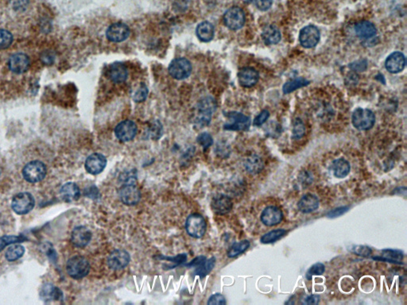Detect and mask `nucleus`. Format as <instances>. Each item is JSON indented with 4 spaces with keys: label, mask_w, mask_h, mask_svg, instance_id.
<instances>
[{
    "label": "nucleus",
    "mask_w": 407,
    "mask_h": 305,
    "mask_svg": "<svg viewBox=\"0 0 407 305\" xmlns=\"http://www.w3.org/2000/svg\"><path fill=\"white\" fill-rule=\"evenodd\" d=\"M47 169L43 161L33 160L26 164L23 169V176L31 184H36L46 177Z\"/></svg>",
    "instance_id": "f03ea898"
},
{
    "label": "nucleus",
    "mask_w": 407,
    "mask_h": 305,
    "mask_svg": "<svg viewBox=\"0 0 407 305\" xmlns=\"http://www.w3.org/2000/svg\"><path fill=\"white\" fill-rule=\"evenodd\" d=\"M211 207L217 215H226L232 209L233 203L231 198L224 194H219L212 199Z\"/></svg>",
    "instance_id": "6ab92c4d"
},
{
    "label": "nucleus",
    "mask_w": 407,
    "mask_h": 305,
    "mask_svg": "<svg viewBox=\"0 0 407 305\" xmlns=\"http://www.w3.org/2000/svg\"><path fill=\"white\" fill-rule=\"evenodd\" d=\"M299 180L302 184H305V185H309L312 181V176L307 172H303L299 175Z\"/></svg>",
    "instance_id": "5fc2aeb1"
},
{
    "label": "nucleus",
    "mask_w": 407,
    "mask_h": 305,
    "mask_svg": "<svg viewBox=\"0 0 407 305\" xmlns=\"http://www.w3.org/2000/svg\"><path fill=\"white\" fill-rule=\"evenodd\" d=\"M405 65V56L400 52L392 53L386 58L385 66L388 72L391 73H398L403 70Z\"/></svg>",
    "instance_id": "aec40b11"
},
{
    "label": "nucleus",
    "mask_w": 407,
    "mask_h": 305,
    "mask_svg": "<svg viewBox=\"0 0 407 305\" xmlns=\"http://www.w3.org/2000/svg\"><path fill=\"white\" fill-rule=\"evenodd\" d=\"M206 259L207 258L205 256H198L197 258H194L193 261H191L190 263L186 264V266L187 267H197L198 265H201L203 262H205Z\"/></svg>",
    "instance_id": "603ef678"
},
{
    "label": "nucleus",
    "mask_w": 407,
    "mask_h": 305,
    "mask_svg": "<svg viewBox=\"0 0 407 305\" xmlns=\"http://www.w3.org/2000/svg\"><path fill=\"white\" fill-rule=\"evenodd\" d=\"M3 173H4V171H3L2 167L0 165V179L2 178Z\"/></svg>",
    "instance_id": "4d7b16f0"
},
{
    "label": "nucleus",
    "mask_w": 407,
    "mask_h": 305,
    "mask_svg": "<svg viewBox=\"0 0 407 305\" xmlns=\"http://www.w3.org/2000/svg\"><path fill=\"white\" fill-rule=\"evenodd\" d=\"M227 122L224 125L227 131H247L251 125L250 118L237 112H228L225 115Z\"/></svg>",
    "instance_id": "6e6552de"
},
{
    "label": "nucleus",
    "mask_w": 407,
    "mask_h": 305,
    "mask_svg": "<svg viewBox=\"0 0 407 305\" xmlns=\"http://www.w3.org/2000/svg\"><path fill=\"white\" fill-rule=\"evenodd\" d=\"M245 12L239 7H232L225 12L224 22L226 27L231 31H238L245 23Z\"/></svg>",
    "instance_id": "9d476101"
},
{
    "label": "nucleus",
    "mask_w": 407,
    "mask_h": 305,
    "mask_svg": "<svg viewBox=\"0 0 407 305\" xmlns=\"http://www.w3.org/2000/svg\"><path fill=\"white\" fill-rule=\"evenodd\" d=\"M352 124L356 129L367 131L373 127L375 123V116L369 109L357 108L352 114Z\"/></svg>",
    "instance_id": "20e7f679"
},
{
    "label": "nucleus",
    "mask_w": 407,
    "mask_h": 305,
    "mask_svg": "<svg viewBox=\"0 0 407 305\" xmlns=\"http://www.w3.org/2000/svg\"><path fill=\"white\" fill-rule=\"evenodd\" d=\"M128 76L127 68L121 62L113 63L108 70V76L115 83H122L127 80Z\"/></svg>",
    "instance_id": "b1692460"
},
{
    "label": "nucleus",
    "mask_w": 407,
    "mask_h": 305,
    "mask_svg": "<svg viewBox=\"0 0 407 305\" xmlns=\"http://www.w3.org/2000/svg\"><path fill=\"white\" fill-rule=\"evenodd\" d=\"M129 35L130 29L126 24L121 23H114L108 27L106 31V37L108 40L116 43L125 41Z\"/></svg>",
    "instance_id": "f3484780"
},
{
    "label": "nucleus",
    "mask_w": 407,
    "mask_h": 305,
    "mask_svg": "<svg viewBox=\"0 0 407 305\" xmlns=\"http://www.w3.org/2000/svg\"><path fill=\"white\" fill-rule=\"evenodd\" d=\"M215 265H216V258L211 257L209 259H206L205 262H203L202 264L196 267L194 273L197 276H199L201 278H203L212 272Z\"/></svg>",
    "instance_id": "2f4dec72"
},
{
    "label": "nucleus",
    "mask_w": 407,
    "mask_h": 305,
    "mask_svg": "<svg viewBox=\"0 0 407 305\" xmlns=\"http://www.w3.org/2000/svg\"><path fill=\"white\" fill-rule=\"evenodd\" d=\"M262 38L267 45H275L280 42V31L275 26H267L262 32Z\"/></svg>",
    "instance_id": "c85d7f7f"
},
{
    "label": "nucleus",
    "mask_w": 407,
    "mask_h": 305,
    "mask_svg": "<svg viewBox=\"0 0 407 305\" xmlns=\"http://www.w3.org/2000/svg\"><path fill=\"white\" fill-rule=\"evenodd\" d=\"M403 257V252L401 250L386 249L382 251L380 257H373L372 259L391 262V263L401 264Z\"/></svg>",
    "instance_id": "cd10ccee"
},
{
    "label": "nucleus",
    "mask_w": 407,
    "mask_h": 305,
    "mask_svg": "<svg viewBox=\"0 0 407 305\" xmlns=\"http://www.w3.org/2000/svg\"><path fill=\"white\" fill-rule=\"evenodd\" d=\"M260 220L267 227H273L282 222L283 220V213L278 207H267L261 213Z\"/></svg>",
    "instance_id": "a211bd4d"
},
{
    "label": "nucleus",
    "mask_w": 407,
    "mask_h": 305,
    "mask_svg": "<svg viewBox=\"0 0 407 305\" xmlns=\"http://www.w3.org/2000/svg\"><path fill=\"white\" fill-rule=\"evenodd\" d=\"M320 302V296L318 295H310L304 299L303 303L305 304H317Z\"/></svg>",
    "instance_id": "864d4df0"
},
{
    "label": "nucleus",
    "mask_w": 407,
    "mask_h": 305,
    "mask_svg": "<svg viewBox=\"0 0 407 305\" xmlns=\"http://www.w3.org/2000/svg\"><path fill=\"white\" fill-rule=\"evenodd\" d=\"M131 262V256L127 250L123 249L115 250L109 254L108 265L113 270H120L127 267Z\"/></svg>",
    "instance_id": "ddd939ff"
},
{
    "label": "nucleus",
    "mask_w": 407,
    "mask_h": 305,
    "mask_svg": "<svg viewBox=\"0 0 407 305\" xmlns=\"http://www.w3.org/2000/svg\"><path fill=\"white\" fill-rule=\"evenodd\" d=\"M309 83V80H305L304 78H297V79H294V80L286 82L283 85V87H282V91H283L284 94H289V93L295 91L298 88L308 85Z\"/></svg>",
    "instance_id": "72a5a7b5"
},
{
    "label": "nucleus",
    "mask_w": 407,
    "mask_h": 305,
    "mask_svg": "<svg viewBox=\"0 0 407 305\" xmlns=\"http://www.w3.org/2000/svg\"><path fill=\"white\" fill-rule=\"evenodd\" d=\"M66 271L72 278L79 280L86 277L89 274L90 264L83 256H73L67 262Z\"/></svg>",
    "instance_id": "7ed1b4c3"
},
{
    "label": "nucleus",
    "mask_w": 407,
    "mask_h": 305,
    "mask_svg": "<svg viewBox=\"0 0 407 305\" xmlns=\"http://www.w3.org/2000/svg\"><path fill=\"white\" fill-rule=\"evenodd\" d=\"M119 194L123 204L127 206L136 205L141 199L140 190L135 183L123 184Z\"/></svg>",
    "instance_id": "9b49d317"
},
{
    "label": "nucleus",
    "mask_w": 407,
    "mask_h": 305,
    "mask_svg": "<svg viewBox=\"0 0 407 305\" xmlns=\"http://www.w3.org/2000/svg\"><path fill=\"white\" fill-rule=\"evenodd\" d=\"M255 6L262 12H266L272 6L273 0H251Z\"/></svg>",
    "instance_id": "de8ad7c7"
},
{
    "label": "nucleus",
    "mask_w": 407,
    "mask_h": 305,
    "mask_svg": "<svg viewBox=\"0 0 407 305\" xmlns=\"http://www.w3.org/2000/svg\"><path fill=\"white\" fill-rule=\"evenodd\" d=\"M35 199L30 192H20L12 199V208L18 215L28 214L34 209Z\"/></svg>",
    "instance_id": "39448f33"
},
{
    "label": "nucleus",
    "mask_w": 407,
    "mask_h": 305,
    "mask_svg": "<svg viewBox=\"0 0 407 305\" xmlns=\"http://www.w3.org/2000/svg\"><path fill=\"white\" fill-rule=\"evenodd\" d=\"M320 34L317 27L309 25L304 27L299 34V42L306 49L314 47L320 41Z\"/></svg>",
    "instance_id": "4468645a"
},
{
    "label": "nucleus",
    "mask_w": 407,
    "mask_h": 305,
    "mask_svg": "<svg viewBox=\"0 0 407 305\" xmlns=\"http://www.w3.org/2000/svg\"><path fill=\"white\" fill-rule=\"evenodd\" d=\"M186 229L191 237L201 239L206 232V221L201 215H190L186 220Z\"/></svg>",
    "instance_id": "423d86ee"
},
{
    "label": "nucleus",
    "mask_w": 407,
    "mask_h": 305,
    "mask_svg": "<svg viewBox=\"0 0 407 305\" xmlns=\"http://www.w3.org/2000/svg\"><path fill=\"white\" fill-rule=\"evenodd\" d=\"M192 65L186 58L179 57L171 63L169 66V73L176 80H185L191 75Z\"/></svg>",
    "instance_id": "0eeeda50"
},
{
    "label": "nucleus",
    "mask_w": 407,
    "mask_h": 305,
    "mask_svg": "<svg viewBox=\"0 0 407 305\" xmlns=\"http://www.w3.org/2000/svg\"><path fill=\"white\" fill-rule=\"evenodd\" d=\"M196 33L197 38H199L201 42H210L214 38V27L209 22H203L197 26Z\"/></svg>",
    "instance_id": "bb28decb"
},
{
    "label": "nucleus",
    "mask_w": 407,
    "mask_h": 305,
    "mask_svg": "<svg viewBox=\"0 0 407 305\" xmlns=\"http://www.w3.org/2000/svg\"><path fill=\"white\" fill-rule=\"evenodd\" d=\"M351 68L353 70L364 71L367 68V62L365 61H357L356 64H352Z\"/></svg>",
    "instance_id": "6e6d98bb"
},
{
    "label": "nucleus",
    "mask_w": 407,
    "mask_h": 305,
    "mask_svg": "<svg viewBox=\"0 0 407 305\" xmlns=\"http://www.w3.org/2000/svg\"><path fill=\"white\" fill-rule=\"evenodd\" d=\"M216 105L212 97H205L197 105V116L194 119V124L200 128L206 127L210 124L212 114L216 111Z\"/></svg>",
    "instance_id": "f257e3e1"
},
{
    "label": "nucleus",
    "mask_w": 407,
    "mask_h": 305,
    "mask_svg": "<svg viewBox=\"0 0 407 305\" xmlns=\"http://www.w3.org/2000/svg\"><path fill=\"white\" fill-rule=\"evenodd\" d=\"M41 296L44 299H58L60 297H62V293L58 288L53 286L51 284H46L44 286L41 292Z\"/></svg>",
    "instance_id": "c9c22d12"
},
{
    "label": "nucleus",
    "mask_w": 407,
    "mask_h": 305,
    "mask_svg": "<svg viewBox=\"0 0 407 305\" xmlns=\"http://www.w3.org/2000/svg\"><path fill=\"white\" fill-rule=\"evenodd\" d=\"M197 142L204 150H207L213 144L212 135L207 132L201 133L197 138Z\"/></svg>",
    "instance_id": "a19ab883"
},
{
    "label": "nucleus",
    "mask_w": 407,
    "mask_h": 305,
    "mask_svg": "<svg viewBox=\"0 0 407 305\" xmlns=\"http://www.w3.org/2000/svg\"><path fill=\"white\" fill-rule=\"evenodd\" d=\"M250 242L248 240H242L234 244L227 250V255L228 258H235L237 256L243 254L250 247Z\"/></svg>",
    "instance_id": "7c9ffc66"
},
{
    "label": "nucleus",
    "mask_w": 407,
    "mask_h": 305,
    "mask_svg": "<svg viewBox=\"0 0 407 305\" xmlns=\"http://www.w3.org/2000/svg\"><path fill=\"white\" fill-rule=\"evenodd\" d=\"M93 234L89 228L85 226H78L74 228L71 234V242L74 247L85 248L91 242Z\"/></svg>",
    "instance_id": "2eb2a0df"
},
{
    "label": "nucleus",
    "mask_w": 407,
    "mask_h": 305,
    "mask_svg": "<svg viewBox=\"0 0 407 305\" xmlns=\"http://www.w3.org/2000/svg\"><path fill=\"white\" fill-rule=\"evenodd\" d=\"M355 32L362 39H369L375 36L376 28L373 23L368 21H360L355 26Z\"/></svg>",
    "instance_id": "393cba45"
},
{
    "label": "nucleus",
    "mask_w": 407,
    "mask_h": 305,
    "mask_svg": "<svg viewBox=\"0 0 407 305\" xmlns=\"http://www.w3.org/2000/svg\"><path fill=\"white\" fill-rule=\"evenodd\" d=\"M13 34L10 31L0 29V50H5L13 43Z\"/></svg>",
    "instance_id": "e433bc0d"
},
{
    "label": "nucleus",
    "mask_w": 407,
    "mask_h": 305,
    "mask_svg": "<svg viewBox=\"0 0 407 305\" xmlns=\"http://www.w3.org/2000/svg\"><path fill=\"white\" fill-rule=\"evenodd\" d=\"M8 66L14 74H23L31 67V59L24 53H16L8 58Z\"/></svg>",
    "instance_id": "1a4fd4ad"
},
{
    "label": "nucleus",
    "mask_w": 407,
    "mask_h": 305,
    "mask_svg": "<svg viewBox=\"0 0 407 305\" xmlns=\"http://www.w3.org/2000/svg\"><path fill=\"white\" fill-rule=\"evenodd\" d=\"M208 305H213V304H226L227 302H226L225 297H224L222 294L220 293H216L213 294L212 296L209 297L208 300Z\"/></svg>",
    "instance_id": "8fccbe9b"
},
{
    "label": "nucleus",
    "mask_w": 407,
    "mask_h": 305,
    "mask_svg": "<svg viewBox=\"0 0 407 305\" xmlns=\"http://www.w3.org/2000/svg\"><path fill=\"white\" fill-rule=\"evenodd\" d=\"M324 271H325V266H324V264L318 262V263L312 265V266L308 269V271H307L306 274H305V277H306L307 280H310L313 276L322 275L324 273Z\"/></svg>",
    "instance_id": "58836bf2"
},
{
    "label": "nucleus",
    "mask_w": 407,
    "mask_h": 305,
    "mask_svg": "<svg viewBox=\"0 0 407 305\" xmlns=\"http://www.w3.org/2000/svg\"><path fill=\"white\" fill-rule=\"evenodd\" d=\"M287 231L285 229H276L267 232L265 235L262 236L260 242L264 244H270V243H275L276 241L282 239L286 235Z\"/></svg>",
    "instance_id": "473e14b6"
},
{
    "label": "nucleus",
    "mask_w": 407,
    "mask_h": 305,
    "mask_svg": "<svg viewBox=\"0 0 407 305\" xmlns=\"http://www.w3.org/2000/svg\"><path fill=\"white\" fill-rule=\"evenodd\" d=\"M147 87L144 83H141L140 85L137 87L136 89L133 90L132 99L137 103L143 102L146 100L148 95Z\"/></svg>",
    "instance_id": "4c0bfd02"
},
{
    "label": "nucleus",
    "mask_w": 407,
    "mask_h": 305,
    "mask_svg": "<svg viewBox=\"0 0 407 305\" xmlns=\"http://www.w3.org/2000/svg\"><path fill=\"white\" fill-rule=\"evenodd\" d=\"M23 236H15V235H8L0 238V251L4 250L8 245L13 244V243H21L25 240Z\"/></svg>",
    "instance_id": "ea45409f"
},
{
    "label": "nucleus",
    "mask_w": 407,
    "mask_h": 305,
    "mask_svg": "<svg viewBox=\"0 0 407 305\" xmlns=\"http://www.w3.org/2000/svg\"><path fill=\"white\" fill-rule=\"evenodd\" d=\"M350 251L356 255L361 256V257H369L372 254V250L371 247L367 246H362V245H353L350 248Z\"/></svg>",
    "instance_id": "79ce46f5"
},
{
    "label": "nucleus",
    "mask_w": 407,
    "mask_h": 305,
    "mask_svg": "<svg viewBox=\"0 0 407 305\" xmlns=\"http://www.w3.org/2000/svg\"><path fill=\"white\" fill-rule=\"evenodd\" d=\"M305 127L303 123L300 120L294 121L293 127V135L292 138L294 139H300L305 135Z\"/></svg>",
    "instance_id": "37998d69"
},
{
    "label": "nucleus",
    "mask_w": 407,
    "mask_h": 305,
    "mask_svg": "<svg viewBox=\"0 0 407 305\" xmlns=\"http://www.w3.org/2000/svg\"><path fill=\"white\" fill-rule=\"evenodd\" d=\"M259 79H260L259 72L250 67L242 68L238 73V80L242 87H253L259 81Z\"/></svg>",
    "instance_id": "412c9836"
},
{
    "label": "nucleus",
    "mask_w": 407,
    "mask_h": 305,
    "mask_svg": "<svg viewBox=\"0 0 407 305\" xmlns=\"http://www.w3.org/2000/svg\"><path fill=\"white\" fill-rule=\"evenodd\" d=\"M319 199L313 194L308 193L304 195L297 203V208L301 213L309 214L313 213L319 208Z\"/></svg>",
    "instance_id": "4be33fe9"
},
{
    "label": "nucleus",
    "mask_w": 407,
    "mask_h": 305,
    "mask_svg": "<svg viewBox=\"0 0 407 305\" xmlns=\"http://www.w3.org/2000/svg\"><path fill=\"white\" fill-rule=\"evenodd\" d=\"M157 258H160V259H166L167 261H170V262H173L174 265H173V268L176 267L177 265H181V264H183L184 262H186V260H187V254H178L176 257H165V256H158Z\"/></svg>",
    "instance_id": "c03bdc74"
},
{
    "label": "nucleus",
    "mask_w": 407,
    "mask_h": 305,
    "mask_svg": "<svg viewBox=\"0 0 407 305\" xmlns=\"http://www.w3.org/2000/svg\"><path fill=\"white\" fill-rule=\"evenodd\" d=\"M245 167L248 173L252 174H257L264 169V161L261 157L258 155H253L248 157L245 161Z\"/></svg>",
    "instance_id": "c756f323"
},
{
    "label": "nucleus",
    "mask_w": 407,
    "mask_h": 305,
    "mask_svg": "<svg viewBox=\"0 0 407 305\" xmlns=\"http://www.w3.org/2000/svg\"><path fill=\"white\" fill-rule=\"evenodd\" d=\"M107 158L103 154L95 153L87 157L85 167L88 173L92 175H97L102 173L106 168Z\"/></svg>",
    "instance_id": "dca6fc26"
},
{
    "label": "nucleus",
    "mask_w": 407,
    "mask_h": 305,
    "mask_svg": "<svg viewBox=\"0 0 407 305\" xmlns=\"http://www.w3.org/2000/svg\"><path fill=\"white\" fill-rule=\"evenodd\" d=\"M161 133H162L161 125L158 122L153 124L151 127H150L149 131H148L149 136L152 138V139H159L160 137L161 136Z\"/></svg>",
    "instance_id": "09e8293b"
},
{
    "label": "nucleus",
    "mask_w": 407,
    "mask_h": 305,
    "mask_svg": "<svg viewBox=\"0 0 407 305\" xmlns=\"http://www.w3.org/2000/svg\"><path fill=\"white\" fill-rule=\"evenodd\" d=\"M138 132L136 124L131 120H124L115 128V135L116 138L121 142H127L135 139Z\"/></svg>",
    "instance_id": "f8f14e48"
},
{
    "label": "nucleus",
    "mask_w": 407,
    "mask_h": 305,
    "mask_svg": "<svg viewBox=\"0 0 407 305\" xmlns=\"http://www.w3.org/2000/svg\"><path fill=\"white\" fill-rule=\"evenodd\" d=\"M269 116L270 113L268 111H262V112H260V114L255 119L254 124H254V126H256V127H260V126L265 124L267 120L269 119Z\"/></svg>",
    "instance_id": "3c124183"
},
{
    "label": "nucleus",
    "mask_w": 407,
    "mask_h": 305,
    "mask_svg": "<svg viewBox=\"0 0 407 305\" xmlns=\"http://www.w3.org/2000/svg\"><path fill=\"white\" fill-rule=\"evenodd\" d=\"M60 194L63 200L67 203H71L73 201L77 200L80 196V188L77 184L73 182H68L61 187L60 189Z\"/></svg>",
    "instance_id": "5701e85b"
},
{
    "label": "nucleus",
    "mask_w": 407,
    "mask_h": 305,
    "mask_svg": "<svg viewBox=\"0 0 407 305\" xmlns=\"http://www.w3.org/2000/svg\"><path fill=\"white\" fill-rule=\"evenodd\" d=\"M331 169L337 178H345L350 173V163L345 158H339L333 161Z\"/></svg>",
    "instance_id": "a878e982"
},
{
    "label": "nucleus",
    "mask_w": 407,
    "mask_h": 305,
    "mask_svg": "<svg viewBox=\"0 0 407 305\" xmlns=\"http://www.w3.org/2000/svg\"><path fill=\"white\" fill-rule=\"evenodd\" d=\"M84 194H85V195L87 196V197L90 198V199H98L101 198L100 191H99L97 186L95 185H91L88 187L87 188L85 189Z\"/></svg>",
    "instance_id": "a18cd8bd"
},
{
    "label": "nucleus",
    "mask_w": 407,
    "mask_h": 305,
    "mask_svg": "<svg viewBox=\"0 0 407 305\" xmlns=\"http://www.w3.org/2000/svg\"><path fill=\"white\" fill-rule=\"evenodd\" d=\"M25 253V249L23 246L19 244H15L8 249L6 252V259L8 262H15L16 260L23 257Z\"/></svg>",
    "instance_id": "f704fd0d"
},
{
    "label": "nucleus",
    "mask_w": 407,
    "mask_h": 305,
    "mask_svg": "<svg viewBox=\"0 0 407 305\" xmlns=\"http://www.w3.org/2000/svg\"><path fill=\"white\" fill-rule=\"evenodd\" d=\"M349 209H350V208H349V206L339 207V208H337V209L329 212V213H328L327 216L329 217V218H337V217L343 216V215H345V213H348Z\"/></svg>",
    "instance_id": "49530a36"
}]
</instances>
